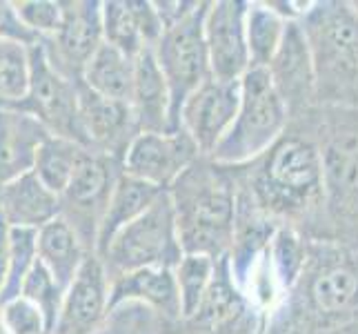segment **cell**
<instances>
[{"label": "cell", "mask_w": 358, "mask_h": 334, "mask_svg": "<svg viewBox=\"0 0 358 334\" xmlns=\"http://www.w3.org/2000/svg\"><path fill=\"white\" fill-rule=\"evenodd\" d=\"M209 3H199L182 20L165 29L154 47L158 67L171 94V120L178 132V116L185 101L212 78L209 52L205 43V14Z\"/></svg>", "instance_id": "5"}, {"label": "cell", "mask_w": 358, "mask_h": 334, "mask_svg": "<svg viewBox=\"0 0 358 334\" xmlns=\"http://www.w3.org/2000/svg\"><path fill=\"white\" fill-rule=\"evenodd\" d=\"M303 29L312 45L316 81L318 76H329V81L341 83V78H354L358 74V16L350 5L338 3H316L310 16L301 20Z\"/></svg>", "instance_id": "8"}, {"label": "cell", "mask_w": 358, "mask_h": 334, "mask_svg": "<svg viewBox=\"0 0 358 334\" xmlns=\"http://www.w3.org/2000/svg\"><path fill=\"white\" fill-rule=\"evenodd\" d=\"M9 225L0 218V294L5 290L9 277Z\"/></svg>", "instance_id": "36"}, {"label": "cell", "mask_w": 358, "mask_h": 334, "mask_svg": "<svg viewBox=\"0 0 358 334\" xmlns=\"http://www.w3.org/2000/svg\"><path fill=\"white\" fill-rule=\"evenodd\" d=\"M241 107V81L207 78L187 101H185L178 130L194 141L199 152L212 156L231 130Z\"/></svg>", "instance_id": "10"}, {"label": "cell", "mask_w": 358, "mask_h": 334, "mask_svg": "<svg viewBox=\"0 0 358 334\" xmlns=\"http://www.w3.org/2000/svg\"><path fill=\"white\" fill-rule=\"evenodd\" d=\"M216 167V163L205 165L196 160L167 190L185 254L223 258L231 250L236 234V199L231 185Z\"/></svg>", "instance_id": "1"}, {"label": "cell", "mask_w": 358, "mask_h": 334, "mask_svg": "<svg viewBox=\"0 0 358 334\" xmlns=\"http://www.w3.org/2000/svg\"><path fill=\"white\" fill-rule=\"evenodd\" d=\"M312 301L320 312L338 314L358 301V274L352 267H329L312 286Z\"/></svg>", "instance_id": "28"}, {"label": "cell", "mask_w": 358, "mask_h": 334, "mask_svg": "<svg viewBox=\"0 0 358 334\" xmlns=\"http://www.w3.org/2000/svg\"><path fill=\"white\" fill-rule=\"evenodd\" d=\"M109 290L112 279L105 263L90 254L65 292L54 334H94L109 312Z\"/></svg>", "instance_id": "14"}, {"label": "cell", "mask_w": 358, "mask_h": 334, "mask_svg": "<svg viewBox=\"0 0 358 334\" xmlns=\"http://www.w3.org/2000/svg\"><path fill=\"white\" fill-rule=\"evenodd\" d=\"M120 176H122L120 158L87 152L80 160V165L76 167V172H73L67 190L60 196L63 216L78 232L83 243L92 245V252L96 250L98 228H101L107 203L112 199V192Z\"/></svg>", "instance_id": "7"}, {"label": "cell", "mask_w": 358, "mask_h": 334, "mask_svg": "<svg viewBox=\"0 0 358 334\" xmlns=\"http://www.w3.org/2000/svg\"><path fill=\"white\" fill-rule=\"evenodd\" d=\"M78 114L87 150L120 158L141 134L131 103L98 96L78 83Z\"/></svg>", "instance_id": "13"}, {"label": "cell", "mask_w": 358, "mask_h": 334, "mask_svg": "<svg viewBox=\"0 0 358 334\" xmlns=\"http://www.w3.org/2000/svg\"><path fill=\"white\" fill-rule=\"evenodd\" d=\"M350 7H352V9H354V14H356V16H358V3H352V5H350Z\"/></svg>", "instance_id": "38"}, {"label": "cell", "mask_w": 358, "mask_h": 334, "mask_svg": "<svg viewBox=\"0 0 358 334\" xmlns=\"http://www.w3.org/2000/svg\"><path fill=\"white\" fill-rule=\"evenodd\" d=\"M14 5L22 22L41 39H52L63 25V3L60 0H20Z\"/></svg>", "instance_id": "33"}, {"label": "cell", "mask_w": 358, "mask_h": 334, "mask_svg": "<svg viewBox=\"0 0 358 334\" xmlns=\"http://www.w3.org/2000/svg\"><path fill=\"white\" fill-rule=\"evenodd\" d=\"M325 188V165L318 147L303 139H280L263 163L256 194L271 209H301Z\"/></svg>", "instance_id": "4"}, {"label": "cell", "mask_w": 358, "mask_h": 334, "mask_svg": "<svg viewBox=\"0 0 358 334\" xmlns=\"http://www.w3.org/2000/svg\"><path fill=\"white\" fill-rule=\"evenodd\" d=\"M182 254L174 203H171L169 192H163L143 216L116 234L105 254L98 258L114 279L141 267L174 270Z\"/></svg>", "instance_id": "3"}, {"label": "cell", "mask_w": 358, "mask_h": 334, "mask_svg": "<svg viewBox=\"0 0 358 334\" xmlns=\"http://www.w3.org/2000/svg\"><path fill=\"white\" fill-rule=\"evenodd\" d=\"M78 83L69 81L49 63L41 41L29 47V90L16 109L27 111L36 120H41L52 136H63L87 147L80 130Z\"/></svg>", "instance_id": "6"}, {"label": "cell", "mask_w": 358, "mask_h": 334, "mask_svg": "<svg viewBox=\"0 0 358 334\" xmlns=\"http://www.w3.org/2000/svg\"><path fill=\"white\" fill-rule=\"evenodd\" d=\"M287 25L289 20L282 18L276 9H271L269 3H250L245 27L252 67L267 69L271 65L282 41H285Z\"/></svg>", "instance_id": "23"}, {"label": "cell", "mask_w": 358, "mask_h": 334, "mask_svg": "<svg viewBox=\"0 0 358 334\" xmlns=\"http://www.w3.org/2000/svg\"><path fill=\"white\" fill-rule=\"evenodd\" d=\"M38 261V230L11 228L9 230V277L0 294V305L20 296L22 283Z\"/></svg>", "instance_id": "30"}, {"label": "cell", "mask_w": 358, "mask_h": 334, "mask_svg": "<svg viewBox=\"0 0 358 334\" xmlns=\"http://www.w3.org/2000/svg\"><path fill=\"white\" fill-rule=\"evenodd\" d=\"M289 116V107L274 88L269 71L252 67L241 78V107L231 130L209 156L216 165H243L274 147Z\"/></svg>", "instance_id": "2"}, {"label": "cell", "mask_w": 358, "mask_h": 334, "mask_svg": "<svg viewBox=\"0 0 358 334\" xmlns=\"http://www.w3.org/2000/svg\"><path fill=\"white\" fill-rule=\"evenodd\" d=\"M129 301L145 303L171 319L182 316L180 294L171 267H141L114 277L109 290V310Z\"/></svg>", "instance_id": "18"}, {"label": "cell", "mask_w": 358, "mask_h": 334, "mask_svg": "<svg viewBox=\"0 0 358 334\" xmlns=\"http://www.w3.org/2000/svg\"><path fill=\"white\" fill-rule=\"evenodd\" d=\"M136 78V58H129L120 49L103 43L92 60L83 69L80 83L98 96L112 101L131 103Z\"/></svg>", "instance_id": "22"}, {"label": "cell", "mask_w": 358, "mask_h": 334, "mask_svg": "<svg viewBox=\"0 0 358 334\" xmlns=\"http://www.w3.org/2000/svg\"><path fill=\"white\" fill-rule=\"evenodd\" d=\"M267 71L287 107L303 105L314 94L316 63L310 39H307L301 22L287 25L285 41H282L278 54L271 60Z\"/></svg>", "instance_id": "15"}, {"label": "cell", "mask_w": 358, "mask_h": 334, "mask_svg": "<svg viewBox=\"0 0 358 334\" xmlns=\"http://www.w3.org/2000/svg\"><path fill=\"white\" fill-rule=\"evenodd\" d=\"M90 254L94 252H87V245L65 216H58L38 230V258L65 292Z\"/></svg>", "instance_id": "21"}, {"label": "cell", "mask_w": 358, "mask_h": 334, "mask_svg": "<svg viewBox=\"0 0 358 334\" xmlns=\"http://www.w3.org/2000/svg\"><path fill=\"white\" fill-rule=\"evenodd\" d=\"M105 43L101 3H63V25L52 36L43 39L45 54L63 76L80 81L85 65Z\"/></svg>", "instance_id": "11"}, {"label": "cell", "mask_w": 358, "mask_h": 334, "mask_svg": "<svg viewBox=\"0 0 358 334\" xmlns=\"http://www.w3.org/2000/svg\"><path fill=\"white\" fill-rule=\"evenodd\" d=\"M58 216H63L60 196L47 190L34 172L0 188V218L9 228L41 230Z\"/></svg>", "instance_id": "17"}, {"label": "cell", "mask_w": 358, "mask_h": 334, "mask_svg": "<svg viewBox=\"0 0 358 334\" xmlns=\"http://www.w3.org/2000/svg\"><path fill=\"white\" fill-rule=\"evenodd\" d=\"M241 296L243 292L238 290L236 281L231 277L229 258L227 256L218 258L214 281H212V286H209L205 301L201 305V310L196 312L194 321L205 328L216 330L218 326L227 323V321H231L241 312V307H243Z\"/></svg>", "instance_id": "26"}, {"label": "cell", "mask_w": 358, "mask_h": 334, "mask_svg": "<svg viewBox=\"0 0 358 334\" xmlns=\"http://www.w3.org/2000/svg\"><path fill=\"white\" fill-rule=\"evenodd\" d=\"M43 39L38 34H34L27 25L18 16V9L9 0H0V43H18L34 47Z\"/></svg>", "instance_id": "35"}, {"label": "cell", "mask_w": 358, "mask_h": 334, "mask_svg": "<svg viewBox=\"0 0 358 334\" xmlns=\"http://www.w3.org/2000/svg\"><path fill=\"white\" fill-rule=\"evenodd\" d=\"M92 152L76 141L63 139V136H47V141L41 145L38 156L34 163V174L43 181L47 190L63 196L67 185L73 176V172L80 165L85 154Z\"/></svg>", "instance_id": "24"}, {"label": "cell", "mask_w": 358, "mask_h": 334, "mask_svg": "<svg viewBox=\"0 0 358 334\" xmlns=\"http://www.w3.org/2000/svg\"><path fill=\"white\" fill-rule=\"evenodd\" d=\"M29 90V47L0 43V109L18 107Z\"/></svg>", "instance_id": "29"}, {"label": "cell", "mask_w": 358, "mask_h": 334, "mask_svg": "<svg viewBox=\"0 0 358 334\" xmlns=\"http://www.w3.org/2000/svg\"><path fill=\"white\" fill-rule=\"evenodd\" d=\"M247 9L243 0H216L207 5L205 43L212 76L220 81H241L252 69L247 47Z\"/></svg>", "instance_id": "12"}, {"label": "cell", "mask_w": 358, "mask_h": 334, "mask_svg": "<svg viewBox=\"0 0 358 334\" xmlns=\"http://www.w3.org/2000/svg\"><path fill=\"white\" fill-rule=\"evenodd\" d=\"M0 319L9 334H49L43 312L24 296L0 305Z\"/></svg>", "instance_id": "34"}, {"label": "cell", "mask_w": 358, "mask_h": 334, "mask_svg": "<svg viewBox=\"0 0 358 334\" xmlns=\"http://www.w3.org/2000/svg\"><path fill=\"white\" fill-rule=\"evenodd\" d=\"M0 334H9V332L5 330V326H3V319H0Z\"/></svg>", "instance_id": "37"}, {"label": "cell", "mask_w": 358, "mask_h": 334, "mask_svg": "<svg viewBox=\"0 0 358 334\" xmlns=\"http://www.w3.org/2000/svg\"><path fill=\"white\" fill-rule=\"evenodd\" d=\"M131 109L141 132H174L171 120V94L158 67L154 49L136 58V78L131 92Z\"/></svg>", "instance_id": "19"}, {"label": "cell", "mask_w": 358, "mask_h": 334, "mask_svg": "<svg viewBox=\"0 0 358 334\" xmlns=\"http://www.w3.org/2000/svg\"><path fill=\"white\" fill-rule=\"evenodd\" d=\"M267 263L274 272L280 290H289L301 277L305 265V250L301 239L289 228H278L267 245Z\"/></svg>", "instance_id": "31"}, {"label": "cell", "mask_w": 358, "mask_h": 334, "mask_svg": "<svg viewBox=\"0 0 358 334\" xmlns=\"http://www.w3.org/2000/svg\"><path fill=\"white\" fill-rule=\"evenodd\" d=\"M101 14L107 45L120 49L129 58H138L145 49H152L145 41L136 0H107L101 3Z\"/></svg>", "instance_id": "25"}, {"label": "cell", "mask_w": 358, "mask_h": 334, "mask_svg": "<svg viewBox=\"0 0 358 334\" xmlns=\"http://www.w3.org/2000/svg\"><path fill=\"white\" fill-rule=\"evenodd\" d=\"M218 258L207 254H182L178 265L174 267L176 286L180 294V314L182 319H194L205 301L216 274Z\"/></svg>", "instance_id": "27"}, {"label": "cell", "mask_w": 358, "mask_h": 334, "mask_svg": "<svg viewBox=\"0 0 358 334\" xmlns=\"http://www.w3.org/2000/svg\"><path fill=\"white\" fill-rule=\"evenodd\" d=\"M199 156V147L182 130L141 132L122 156V172L158 190H169Z\"/></svg>", "instance_id": "9"}, {"label": "cell", "mask_w": 358, "mask_h": 334, "mask_svg": "<svg viewBox=\"0 0 358 334\" xmlns=\"http://www.w3.org/2000/svg\"><path fill=\"white\" fill-rule=\"evenodd\" d=\"M163 192H167V190H158L154 185L138 181L122 172V176L118 179L116 188L112 192V199L107 203L101 228H98L94 254L103 256L116 234L122 228H127L129 223H134L138 216H143L147 209L158 201V196Z\"/></svg>", "instance_id": "20"}, {"label": "cell", "mask_w": 358, "mask_h": 334, "mask_svg": "<svg viewBox=\"0 0 358 334\" xmlns=\"http://www.w3.org/2000/svg\"><path fill=\"white\" fill-rule=\"evenodd\" d=\"M52 136L41 120L16 107L0 109V188L34 172L41 145Z\"/></svg>", "instance_id": "16"}, {"label": "cell", "mask_w": 358, "mask_h": 334, "mask_svg": "<svg viewBox=\"0 0 358 334\" xmlns=\"http://www.w3.org/2000/svg\"><path fill=\"white\" fill-rule=\"evenodd\" d=\"M20 296H24V299L31 301L36 307H38V310L43 312V316H45V321H47L49 334H54L60 310H63L65 290L58 286L56 279L52 277V272L43 265L41 258L31 267L29 277L24 279Z\"/></svg>", "instance_id": "32"}]
</instances>
